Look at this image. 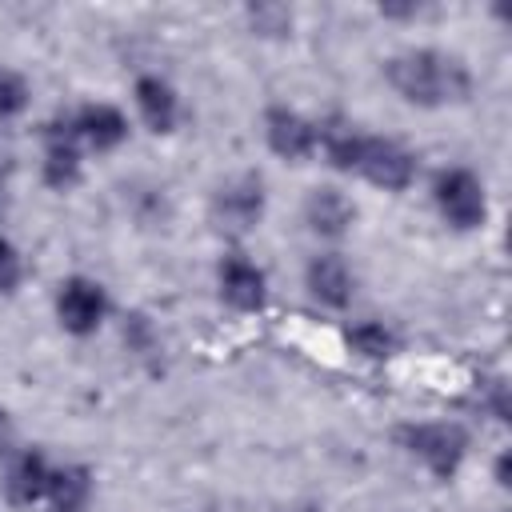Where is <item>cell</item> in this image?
I'll return each mask as SVG.
<instances>
[{
  "label": "cell",
  "instance_id": "ffe728a7",
  "mask_svg": "<svg viewBox=\"0 0 512 512\" xmlns=\"http://www.w3.org/2000/svg\"><path fill=\"white\" fill-rule=\"evenodd\" d=\"M248 20L260 36H284L292 28V12L280 4H256V8H248Z\"/></svg>",
  "mask_w": 512,
  "mask_h": 512
},
{
  "label": "cell",
  "instance_id": "5b68a950",
  "mask_svg": "<svg viewBox=\"0 0 512 512\" xmlns=\"http://www.w3.org/2000/svg\"><path fill=\"white\" fill-rule=\"evenodd\" d=\"M52 312H56V324L68 332V336H96L112 312V300H108V288L96 280V276H64L56 284V296H52Z\"/></svg>",
  "mask_w": 512,
  "mask_h": 512
},
{
  "label": "cell",
  "instance_id": "6da1fadb",
  "mask_svg": "<svg viewBox=\"0 0 512 512\" xmlns=\"http://www.w3.org/2000/svg\"><path fill=\"white\" fill-rule=\"evenodd\" d=\"M384 80L388 88L412 104V108H448V104H464L472 96V72L460 56L444 52V48H404L396 56L384 60Z\"/></svg>",
  "mask_w": 512,
  "mask_h": 512
},
{
  "label": "cell",
  "instance_id": "9a60e30c",
  "mask_svg": "<svg viewBox=\"0 0 512 512\" xmlns=\"http://www.w3.org/2000/svg\"><path fill=\"white\" fill-rule=\"evenodd\" d=\"M92 496H96V472L88 464H56L52 468V480L44 492L48 512H88Z\"/></svg>",
  "mask_w": 512,
  "mask_h": 512
},
{
  "label": "cell",
  "instance_id": "cb8c5ba5",
  "mask_svg": "<svg viewBox=\"0 0 512 512\" xmlns=\"http://www.w3.org/2000/svg\"><path fill=\"white\" fill-rule=\"evenodd\" d=\"M492 472H496V484H500V488H508V452H500V456H496V468H492Z\"/></svg>",
  "mask_w": 512,
  "mask_h": 512
},
{
  "label": "cell",
  "instance_id": "5bb4252c",
  "mask_svg": "<svg viewBox=\"0 0 512 512\" xmlns=\"http://www.w3.org/2000/svg\"><path fill=\"white\" fill-rule=\"evenodd\" d=\"M52 460L48 452L40 448H20L8 468H4V500L12 508H36L44 504V492H48V480H52Z\"/></svg>",
  "mask_w": 512,
  "mask_h": 512
},
{
  "label": "cell",
  "instance_id": "8fae6325",
  "mask_svg": "<svg viewBox=\"0 0 512 512\" xmlns=\"http://www.w3.org/2000/svg\"><path fill=\"white\" fill-rule=\"evenodd\" d=\"M68 120H72V132L80 136L84 152H116L132 132L128 112L112 100H84L80 108L68 112Z\"/></svg>",
  "mask_w": 512,
  "mask_h": 512
},
{
  "label": "cell",
  "instance_id": "d4e9b609",
  "mask_svg": "<svg viewBox=\"0 0 512 512\" xmlns=\"http://www.w3.org/2000/svg\"><path fill=\"white\" fill-rule=\"evenodd\" d=\"M0 212H4V180H0Z\"/></svg>",
  "mask_w": 512,
  "mask_h": 512
},
{
  "label": "cell",
  "instance_id": "277c9868",
  "mask_svg": "<svg viewBox=\"0 0 512 512\" xmlns=\"http://www.w3.org/2000/svg\"><path fill=\"white\" fill-rule=\"evenodd\" d=\"M352 176H360L364 184H372L380 192H408L416 184V152L408 144H400L396 136L364 132Z\"/></svg>",
  "mask_w": 512,
  "mask_h": 512
},
{
  "label": "cell",
  "instance_id": "8992f818",
  "mask_svg": "<svg viewBox=\"0 0 512 512\" xmlns=\"http://www.w3.org/2000/svg\"><path fill=\"white\" fill-rule=\"evenodd\" d=\"M264 212H268V192H264V180H260L256 172H236V176H228V180L212 192V200H208L212 224H216L220 232H228V236H248L252 228H260Z\"/></svg>",
  "mask_w": 512,
  "mask_h": 512
},
{
  "label": "cell",
  "instance_id": "ba28073f",
  "mask_svg": "<svg viewBox=\"0 0 512 512\" xmlns=\"http://www.w3.org/2000/svg\"><path fill=\"white\" fill-rule=\"evenodd\" d=\"M84 176V144L72 132L68 112L48 120L40 132V180L52 192H72Z\"/></svg>",
  "mask_w": 512,
  "mask_h": 512
},
{
  "label": "cell",
  "instance_id": "7c38bea8",
  "mask_svg": "<svg viewBox=\"0 0 512 512\" xmlns=\"http://www.w3.org/2000/svg\"><path fill=\"white\" fill-rule=\"evenodd\" d=\"M132 104H136L140 124H144L148 132H156V136H172L176 124H180V116H184V104H180L176 84H172L168 76H160V72L136 76V84H132Z\"/></svg>",
  "mask_w": 512,
  "mask_h": 512
},
{
  "label": "cell",
  "instance_id": "52a82bcc",
  "mask_svg": "<svg viewBox=\"0 0 512 512\" xmlns=\"http://www.w3.org/2000/svg\"><path fill=\"white\" fill-rule=\"evenodd\" d=\"M260 132H264V144L272 156L288 160V164H304L320 152V124L308 120L300 108L292 104H268L264 116H260Z\"/></svg>",
  "mask_w": 512,
  "mask_h": 512
},
{
  "label": "cell",
  "instance_id": "7402d4cb",
  "mask_svg": "<svg viewBox=\"0 0 512 512\" xmlns=\"http://www.w3.org/2000/svg\"><path fill=\"white\" fill-rule=\"evenodd\" d=\"M20 452V436H16V420L8 416V408H0V460L8 464Z\"/></svg>",
  "mask_w": 512,
  "mask_h": 512
},
{
  "label": "cell",
  "instance_id": "603a6c76",
  "mask_svg": "<svg viewBox=\"0 0 512 512\" xmlns=\"http://www.w3.org/2000/svg\"><path fill=\"white\" fill-rule=\"evenodd\" d=\"M276 512H324L316 500H292V504H280Z\"/></svg>",
  "mask_w": 512,
  "mask_h": 512
},
{
  "label": "cell",
  "instance_id": "9c48e42d",
  "mask_svg": "<svg viewBox=\"0 0 512 512\" xmlns=\"http://www.w3.org/2000/svg\"><path fill=\"white\" fill-rule=\"evenodd\" d=\"M216 292L232 312H264L268 304V272L244 252H224L216 260Z\"/></svg>",
  "mask_w": 512,
  "mask_h": 512
},
{
  "label": "cell",
  "instance_id": "30bf717a",
  "mask_svg": "<svg viewBox=\"0 0 512 512\" xmlns=\"http://www.w3.org/2000/svg\"><path fill=\"white\" fill-rule=\"evenodd\" d=\"M304 288H308V296L320 308L344 312L352 304V296H356V268L348 264L344 252L324 248V252L308 256V264H304Z\"/></svg>",
  "mask_w": 512,
  "mask_h": 512
},
{
  "label": "cell",
  "instance_id": "3957f363",
  "mask_svg": "<svg viewBox=\"0 0 512 512\" xmlns=\"http://www.w3.org/2000/svg\"><path fill=\"white\" fill-rule=\"evenodd\" d=\"M432 208L452 232H476L488 224V184L468 164H444L432 176Z\"/></svg>",
  "mask_w": 512,
  "mask_h": 512
},
{
  "label": "cell",
  "instance_id": "7a4b0ae2",
  "mask_svg": "<svg viewBox=\"0 0 512 512\" xmlns=\"http://www.w3.org/2000/svg\"><path fill=\"white\" fill-rule=\"evenodd\" d=\"M396 444L440 484L456 480L464 460H468V448H472V436L460 420H408L396 428Z\"/></svg>",
  "mask_w": 512,
  "mask_h": 512
},
{
  "label": "cell",
  "instance_id": "d6986e66",
  "mask_svg": "<svg viewBox=\"0 0 512 512\" xmlns=\"http://www.w3.org/2000/svg\"><path fill=\"white\" fill-rule=\"evenodd\" d=\"M24 284V256L12 244V236L0 232V296H12Z\"/></svg>",
  "mask_w": 512,
  "mask_h": 512
},
{
  "label": "cell",
  "instance_id": "4fadbf2b",
  "mask_svg": "<svg viewBox=\"0 0 512 512\" xmlns=\"http://www.w3.org/2000/svg\"><path fill=\"white\" fill-rule=\"evenodd\" d=\"M304 224H308L312 236H320L328 244H340L356 224V200L336 184H316L304 196Z\"/></svg>",
  "mask_w": 512,
  "mask_h": 512
},
{
  "label": "cell",
  "instance_id": "e0dca14e",
  "mask_svg": "<svg viewBox=\"0 0 512 512\" xmlns=\"http://www.w3.org/2000/svg\"><path fill=\"white\" fill-rule=\"evenodd\" d=\"M360 128L356 124H344V120H332V124H320V152L328 160V168L352 176L356 168V152H360Z\"/></svg>",
  "mask_w": 512,
  "mask_h": 512
},
{
  "label": "cell",
  "instance_id": "ac0fdd59",
  "mask_svg": "<svg viewBox=\"0 0 512 512\" xmlns=\"http://www.w3.org/2000/svg\"><path fill=\"white\" fill-rule=\"evenodd\" d=\"M32 104V80L20 68L0 64V120H16L24 116Z\"/></svg>",
  "mask_w": 512,
  "mask_h": 512
},
{
  "label": "cell",
  "instance_id": "2e32d148",
  "mask_svg": "<svg viewBox=\"0 0 512 512\" xmlns=\"http://www.w3.org/2000/svg\"><path fill=\"white\" fill-rule=\"evenodd\" d=\"M344 344L360 360H392L400 352V336L384 320H356L344 328Z\"/></svg>",
  "mask_w": 512,
  "mask_h": 512
},
{
  "label": "cell",
  "instance_id": "44dd1931",
  "mask_svg": "<svg viewBox=\"0 0 512 512\" xmlns=\"http://www.w3.org/2000/svg\"><path fill=\"white\" fill-rule=\"evenodd\" d=\"M480 408H484V412H492L496 420H508V384H504V380H492V384H484Z\"/></svg>",
  "mask_w": 512,
  "mask_h": 512
}]
</instances>
